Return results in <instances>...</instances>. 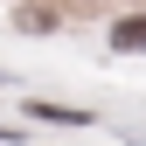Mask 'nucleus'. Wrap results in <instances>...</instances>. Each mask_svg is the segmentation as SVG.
Wrapping results in <instances>:
<instances>
[{"label":"nucleus","mask_w":146,"mask_h":146,"mask_svg":"<svg viewBox=\"0 0 146 146\" xmlns=\"http://www.w3.org/2000/svg\"><path fill=\"white\" fill-rule=\"evenodd\" d=\"M28 111H35V118H49V125H98L90 111H70V104H42V98H35Z\"/></svg>","instance_id":"2"},{"label":"nucleus","mask_w":146,"mask_h":146,"mask_svg":"<svg viewBox=\"0 0 146 146\" xmlns=\"http://www.w3.org/2000/svg\"><path fill=\"white\" fill-rule=\"evenodd\" d=\"M111 49H146V14H125V21H111Z\"/></svg>","instance_id":"1"}]
</instances>
